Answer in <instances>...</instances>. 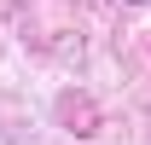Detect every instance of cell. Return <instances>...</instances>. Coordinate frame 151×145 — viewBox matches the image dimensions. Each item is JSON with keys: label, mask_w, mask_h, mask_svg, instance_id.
<instances>
[{"label": "cell", "mask_w": 151, "mask_h": 145, "mask_svg": "<svg viewBox=\"0 0 151 145\" xmlns=\"http://www.w3.org/2000/svg\"><path fill=\"white\" fill-rule=\"evenodd\" d=\"M128 6H145V0H128Z\"/></svg>", "instance_id": "cell-1"}]
</instances>
